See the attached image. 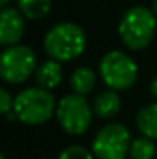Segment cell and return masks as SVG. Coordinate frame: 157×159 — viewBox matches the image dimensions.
Listing matches in <instances>:
<instances>
[{"mask_svg":"<svg viewBox=\"0 0 157 159\" xmlns=\"http://www.w3.org/2000/svg\"><path fill=\"white\" fill-rule=\"evenodd\" d=\"M7 3H9V0H0V9H3Z\"/></svg>","mask_w":157,"mask_h":159,"instance_id":"19","label":"cell"},{"mask_svg":"<svg viewBox=\"0 0 157 159\" xmlns=\"http://www.w3.org/2000/svg\"><path fill=\"white\" fill-rule=\"evenodd\" d=\"M95 85H96V75L91 68L80 66L71 73L69 86H71V90H73V93H76V95L86 97L88 93L93 92Z\"/></svg>","mask_w":157,"mask_h":159,"instance_id":"11","label":"cell"},{"mask_svg":"<svg viewBox=\"0 0 157 159\" xmlns=\"http://www.w3.org/2000/svg\"><path fill=\"white\" fill-rule=\"evenodd\" d=\"M25 32V20L20 10L3 7L0 9V46L10 48L20 43Z\"/></svg>","mask_w":157,"mask_h":159,"instance_id":"8","label":"cell"},{"mask_svg":"<svg viewBox=\"0 0 157 159\" xmlns=\"http://www.w3.org/2000/svg\"><path fill=\"white\" fill-rule=\"evenodd\" d=\"M58 159H95V156L83 146H69L59 154Z\"/></svg>","mask_w":157,"mask_h":159,"instance_id":"15","label":"cell"},{"mask_svg":"<svg viewBox=\"0 0 157 159\" xmlns=\"http://www.w3.org/2000/svg\"><path fill=\"white\" fill-rule=\"evenodd\" d=\"M122 107V100L115 90H105V92L98 93L93 102V113L103 120L113 119Z\"/></svg>","mask_w":157,"mask_h":159,"instance_id":"10","label":"cell"},{"mask_svg":"<svg viewBox=\"0 0 157 159\" xmlns=\"http://www.w3.org/2000/svg\"><path fill=\"white\" fill-rule=\"evenodd\" d=\"M152 10H154L155 17H157V0H154V5H152Z\"/></svg>","mask_w":157,"mask_h":159,"instance_id":"18","label":"cell"},{"mask_svg":"<svg viewBox=\"0 0 157 159\" xmlns=\"http://www.w3.org/2000/svg\"><path fill=\"white\" fill-rule=\"evenodd\" d=\"M44 49L51 59L59 63L73 61L86 49V32L74 22H59L46 32Z\"/></svg>","mask_w":157,"mask_h":159,"instance_id":"1","label":"cell"},{"mask_svg":"<svg viewBox=\"0 0 157 159\" xmlns=\"http://www.w3.org/2000/svg\"><path fill=\"white\" fill-rule=\"evenodd\" d=\"M14 110V98L5 88H0V115H7Z\"/></svg>","mask_w":157,"mask_h":159,"instance_id":"16","label":"cell"},{"mask_svg":"<svg viewBox=\"0 0 157 159\" xmlns=\"http://www.w3.org/2000/svg\"><path fill=\"white\" fill-rule=\"evenodd\" d=\"M36 76V83L37 86L44 90H54L56 86L61 85L63 80V68L61 63L56 61V59H49V61H44L42 64H39L34 73Z\"/></svg>","mask_w":157,"mask_h":159,"instance_id":"9","label":"cell"},{"mask_svg":"<svg viewBox=\"0 0 157 159\" xmlns=\"http://www.w3.org/2000/svg\"><path fill=\"white\" fill-rule=\"evenodd\" d=\"M100 76L110 90L122 92L129 90L139 76L137 63L127 52L108 51L100 59Z\"/></svg>","mask_w":157,"mask_h":159,"instance_id":"4","label":"cell"},{"mask_svg":"<svg viewBox=\"0 0 157 159\" xmlns=\"http://www.w3.org/2000/svg\"><path fill=\"white\" fill-rule=\"evenodd\" d=\"M56 98L49 90L31 86L14 98V113L25 125H41L56 113Z\"/></svg>","mask_w":157,"mask_h":159,"instance_id":"3","label":"cell"},{"mask_svg":"<svg viewBox=\"0 0 157 159\" xmlns=\"http://www.w3.org/2000/svg\"><path fill=\"white\" fill-rule=\"evenodd\" d=\"M130 132L118 122L107 124L93 137L91 152L96 159H125L130 151Z\"/></svg>","mask_w":157,"mask_h":159,"instance_id":"7","label":"cell"},{"mask_svg":"<svg viewBox=\"0 0 157 159\" xmlns=\"http://www.w3.org/2000/svg\"><path fill=\"white\" fill-rule=\"evenodd\" d=\"M37 70L36 54L29 46L15 44L0 52V78L10 85L27 81Z\"/></svg>","mask_w":157,"mask_h":159,"instance_id":"6","label":"cell"},{"mask_svg":"<svg viewBox=\"0 0 157 159\" xmlns=\"http://www.w3.org/2000/svg\"><path fill=\"white\" fill-rule=\"evenodd\" d=\"M150 93H152V97L157 100V76L152 80V83H150Z\"/></svg>","mask_w":157,"mask_h":159,"instance_id":"17","label":"cell"},{"mask_svg":"<svg viewBox=\"0 0 157 159\" xmlns=\"http://www.w3.org/2000/svg\"><path fill=\"white\" fill-rule=\"evenodd\" d=\"M132 159H154L155 156V144L152 139L149 137H139L133 139L130 144V151H129Z\"/></svg>","mask_w":157,"mask_h":159,"instance_id":"14","label":"cell"},{"mask_svg":"<svg viewBox=\"0 0 157 159\" xmlns=\"http://www.w3.org/2000/svg\"><path fill=\"white\" fill-rule=\"evenodd\" d=\"M157 29L154 10L147 7H132L120 19L118 36L122 43L132 51H140L152 43Z\"/></svg>","mask_w":157,"mask_h":159,"instance_id":"2","label":"cell"},{"mask_svg":"<svg viewBox=\"0 0 157 159\" xmlns=\"http://www.w3.org/2000/svg\"><path fill=\"white\" fill-rule=\"evenodd\" d=\"M0 159H5V156H3V154H2V152H0Z\"/></svg>","mask_w":157,"mask_h":159,"instance_id":"20","label":"cell"},{"mask_svg":"<svg viewBox=\"0 0 157 159\" xmlns=\"http://www.w3.org/2000/svg\"><path fill=\"white\" fill-rule=\"evenodd\" d=\"M137 127L145 137L157 141V102L140 108L137 113Z\"/></svg>","mask_w":157,"mask_h":159,"instance_id":"12","label":"cell"},{"mask_svg":"<svg viewBox=\"0 0 157 159\" xmlns=\"http://www.w3.org/2000/svg\"><path fill=\"white\" fill-rule=\"evenodd\" d=\"M56 119L66 134L83 135L91 125L93 107H89L86 97L69 93L59 100L56 107Z\"/></svg>","mask_w":157,"mask_h":159,"instance_id":"5","label":"cell"},{"mask_svg":"<svg viewBox=\"0 0 157 159\" xmlns=\"http://www.w3.org/2000/svg\"><path fill=\"white\" fill-rule=\"evenodd\" d=\"M17 7L25 19H42L49 14L52 0H17Z\"/></svg>","mask_w":157,"mask_h":159,"instance_id":"13","label":"cell"}]
</instances>
